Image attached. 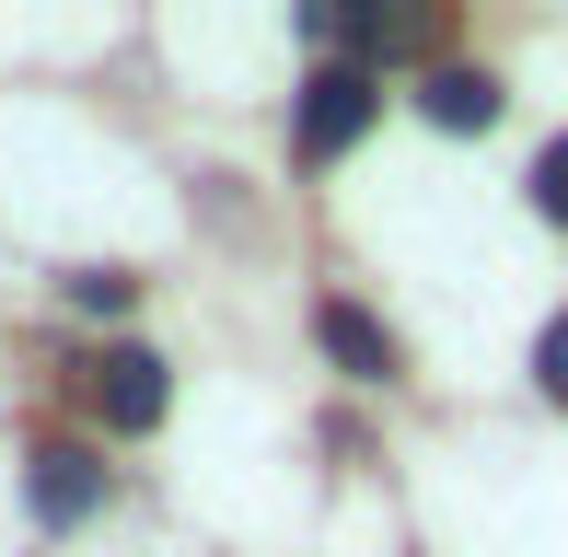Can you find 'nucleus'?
Masks as SVG:
<instances>
[{
  "instance_id": "obj_8",
  "label": "nucleus",
  "mask_w": 568,
  "mask_h": 557,
  "mask_svg": "<svg viewBox=\"0 0 568 557\" xmlns=\"http://www.w3.org/2000/svg\"><path fill=\"white\" fill-rule=\"evenodd\" d=\"M534 210H546V221H568V140L546 151V163H534Z\"/></svg>"
},
{
  "instance_id": "obj_7",
  "label": "nucleus",
  "mask_w": 568,
  "mask_h": 557,
  "mask_svg": "<svg viewBox=\"0 0 568 557\" xmlns=\"http://www.w3.org/2000/svg\"><path fill=\"white\" fill-rule=\"evenodd\" d=\"M128 291H140L128 267H82V278H70V302H82V314H128Z\"/></svg>"
},
{
  "instance_id": "obj_1",
  "label": "nucleus",
  "mask_w": 568,
  "mask_h": 557,
  "mask_svg": "<svg viewBox=\"0 0 568 557\" xmlns=\"http://www.w3.org/2000/svg\"><path fill=\"white\" fill-rule=\"evenodd\" d=\"M372 117H383V82L359 59H325L314 82H302V105H291V151H302V163H337Z\"/></svg>"
},
{
  "instance_id": "obj_2",
  "label": "nucleus",
  "mask_w": 568,
  "mask_h": 557,
  "mask_svg": "<svg viewBox=\"0 0 568 557\" xmlns=\"http://www.w3.org/2000/svg\"><path fill=\"white\" fill-rule=\"evenodd\" d=\"M82 395H93L105 429H163V361H151V348H105V361L82 372Z\"/></svg>"
},
{
  "instance_id": "obj_5",
  "label": "nucleus",
  "mask_w": 568,
  "mask_h": 557,
  "mask_svg": "<svg viewBox=\"0 0 568 557\" xmlns=\"http://www.w3.org/2000/svg\"><path fill=\"white\" fill-rule=\"evenodd\" d=\"M93 499H105V465H93L82 442H47V453H36V512H47V523H82Z\"/></svg>"
},
{
  "instance_id": "obj_6",
  "label": "nucleus",
  "mask_w": 568,
  "mask_h": 557,
  "mask_svg": "<svg viewBox=\"0 0 568 557\" xmlns=\"http://www.w3.org/2000/svg\"><path fill=\"white\" fill-rule=\"evenodd\" d=\"M418 117H429V129H487V117H499V82H487V70H429Z\"/></svg>"
},
{
  "instance_id": "obj_4",
  "label": "nucleus",
  "mask_w": 568,
  "mask_h": 557,
  "mask_svg": "<svg viewBox=\"0 0 568 557\" xmlns=\"http://www.w3.org/2000/svg\"><path fill=\"white\" fill-rule=\"evenodd\" d=\"M314 337H325V361H337L348 384H395V372H406V361H395V337H383L359 302H325V314H314Z\"/></svg>"
},
{
  "instance_id": "obj_3",
  "label": "nucleus",
  "mask_w": 568,
  "mask_h": 557,
  "mask_svg": "<svg viewBox=\"0 0 568 557\" xmlns=\"http://www.w3.org/2000/svg\"><path fill=\"white\" fill-rule=\"evenodd\" d=\"M325 47H359V59H429L442 47V12H314Z\"/></svg>"
},
{
  "instance_id": "obj_9",
  "label": "nucleus",
  "mask_w": 568,
  "mask_h": 557,
  "mask_svg": "<svg viewBox=\"0 0 568 557\" xmlns=\"http://www.w3.org/2000/svg\"><path fill=\"white\" fill-rule=\"evenodd\" d=\"M534 384H546V395H557V407H568V314L546 325V348H534Z\"/></svg>"
}]
</instances>
